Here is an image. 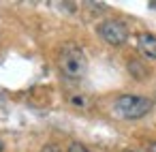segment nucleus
I'll return each mask as SVG.
<instances>
[{"instance_id": "nucleus-1", "label": "nucleus", "mask_w": 156, "mask_h": 152, "mask_svg": "<svg viewBox=\"0 0 156 152\" xmlns=\"http://www.w3.org/2000/svg\"><path fill=\"white\" fill-rule=\"evenodd\" d=\"M58 69L66 79H81L88 71V58L77 43H64L58 54Z\"/></svg>"}, {"instance_id": "nucleus-2", "label": "nucleus", "mask_w": 156, "mask_h": 152, "mask_svg": "<svg viewBox=\"0 0 156 152\" xmlns=\"http://www.w3.org/2000/svg\"><path fill=\"white\" fill-rule=\"evenodd\" d=\"M113 111L124 120H139L152 111V101L139 94H122L115 99Z\"/></svg>"}, {"instance_id": "nucleus-3", "label": "nucleus", "mask_w": 156, "mask_h": 152, "mask_svg": "<svg viewBox=\"0 0 156 152\" xmlns=\"http://www.w3.org/2000/svg\"><path fill=\"white\" fill-rule=\"evenodd\" d=\"M96 32L109 45H122L128 39V28L120 20H105V22H101L98 28H96Z\"/></svg>"}, {"instance_id": "nucleus-4", "label": "nucleus", "mask_w": 156, "mask_h": 152, "mask_svg": "<svg viewBox=\"0 0 156 152\" xmlns=\"http://www.w3.org/2000/svg\"><path fill=\"white\" fill-rule=\"evenodd\" d=\"M137 49L143 58L147 60H156V37L150 32H141L137 37Z\"/></svg>"}, {"instance_id": "nucleus-5", "label": "nucleus", "mask_w": 156, "mask_h": 152, "mask_svg": "<svg viewBox=\"0 0 156 152\" xmlns=\"http://www.w3.org/2000/svg\"><path fill=\"white\" fill-rule=\"evenodd\" d=\"M128 71H130V75H135L137 79H145V77H147V67L141 64L139 60H130V62H128Z\"/></svg>"}, {"instance_id": "nucleus-6", "label": "nucleus", "mask_w": 156, "mask_h": 152, "mask_svg": "<svg viewBox=\"0 0 156 152\" xmlns=\"http://www.w3.org/2000/svg\"><path fill=\"white\" fill-rule=\"evenodd\" d=\"M66 152H90V150H88L83 143H79V141H73V143L69 146V150H66Z\"/></svg>"}, {"instance_id": "nucleus-7", "label": "nucleus", "mask_w": 156, "mask_h": 152, "mask_svg": "<svg viewBox=\"0 0 156 152\" xmlns=\"http://www.w3.org/2000/svg\"><path fill=\"white\" fill-rule=\"evenodd\" d=\"M41 152H62V148H60L58 143H45V146L41 148Z\"/></svg>"}, {"instance_id": "nucleus-8", "label": "nucleus", "mask_w": 156, "mask_h": 152, "mask_svg": "<svg viewBox=\"0 0 156 152\" xmlns=\"http://www.w3.org/2000/svg\"><path fill=\"white\" fill-rule=\"evenodd\" d=\"M147 152H156V141H154V143H150V146H147Z\"/></svg>"}, {"instance_id": "nucleus-9", "label": "nucleus", "mask_w": 156, "mask_h": 152, "mask_svg": "<svg viewBox=\"0 0 156 152\" xmlns=\"http://www.w3.org/2000/svg\"><path fill=\"white\" fill-rule=\"evenodd\" d=\"M2 148H5V143H2V139H0V152H2Z\"/></svg>"}]
</instances>
